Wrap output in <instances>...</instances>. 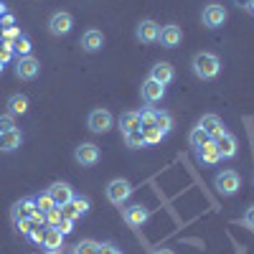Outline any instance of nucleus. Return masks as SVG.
Instances as JSON below:
<instances>
[{
  "instance_id": "nucleus-30",
  "label": "nucleus",
  "mask_w": 254,
  "mask_h": 254,
  "mask_svg": "<svg viewBox=\"0 0 254 254\" xmlns=\"http://www.w3.org/2000/svg\"><path fill=\"white\" fill-rule=\"evenodd\" d=\"M142 135H145V142H147V145H158V142H163V137H165L158 127H142Z\"/></svg>"
},
{
  "instance_id": "nucleus-32",
  "label": "nucleus",
  "mask_w": 254,
  "mask_h": 254,
  "mask_svg": "<svg viewBox=\"0 0 254 254\" xmlns=\"http://www.w3.org/2000/svg\"><path fill=\"white\" fill-rule=\"evenodd\" d=\"M46 226H54V229H59V224H61V206H56V208H51V211H46Z\"/></svg>"
},
{
  "instance_id": "nucleus-41",
  "label": "nucleus",
  "mask_w": 254,
  "mask_h": 254,
  "mask_svg": "<svg viewBox=\"0 0 254 254\" xmlns=\"http://www.w3.org/2000/svg\"><path fill=\"white\" fill-rule=\"evenodd\" d=\"M59 231H61L64 237H66V234H71V231H74V221H69V219H61V224H59Z\"/></svg>"
},
{
  "instance_id": "nucleus-27",
  "label": "nucleus",
  "mask_w": 254,
  "mask_h": 254,
  "mask_svg": "<svg viewBox=\"0 0 254 254\" xmlns=\"http://www.w3.org/2000/svg\"><path fill=\"white\" fill-rule=\"evenodd\" d=\"M125 137V142H127V147H145L147 142H145V135H142V130H132V132H127V135H122Z\"/></svg>"
},
{
  "instance_id": "nucleus-26",
  "label": "nucleus",
  "mask_w": 254,
  "mask_h": 254,
  "mask_svg": "<svg viewBox=\"0 0 254 254\" xmlns=\"http://www.w3.org/2000/svg\"><path fill=\"white\" fill-rule=\"evenodd\" d=\"M208 140H211V137H208V135H206V132L201 130L198 125H196L193 130H190V132H188V142H190V147H196V150H198V147H201L203 142H208Z\"/></svg>"
},
{
  "instance_id": "nucleus-31",
  "label": "nucleus",
  "mask_w": 254,
  "mask_h": 254,
  "mask_svg": "<svg viewBox=\"0 0 254 254\" xmlns=\"http://www.w3.org/2000/svg\"><path fill=\"white\" fill-rule=\"evenodd\" d=\"M142 127H155V110L153 107H145L140 112V130Z\"/></svg>"
},
{
  "instance_id": "nucleus-49",
  "label": "nucleus",
  "mask_w": 254,
  "mask_h": 254,
  "mask_svg": "<svg viewBox=\"0 0 254 254\" xmlns=\"http://www.w3.org/2000/svg\"><path fill=\"white\" fill-rule=\"evenodd\" d=\"M3 69H5V64H3V61H0V74H3Z\"/></svg>"
},
{
  "instance_id": "nucleus-11",
  "label": "nucleus",
  "mask_w": 254,
  "mask_h": 254,
  "mask_svg": "<svg viewBox=\"0 0 254 254\" xmlns=\"http://www.w3.org/2000/svg\"><path fill=\"white\" fill-rule=\"evenodd\" d=\"M122 216L130 226H142L147 219H150V208L142 206V203H132V206H125L122 208Z\"/></svg>"
},
{
  "instance_id": "nucleus-13",
  "label": "nucleus",
  "mask_w": 254,
  "mask_h": 254,
  "mask_svg": "<svg viewBox=\"0 0 254 254\" xmlns=\"http://www.w3.org/2000/svg\"><path fill=\"white\" fill-rule=\"evenodd\" d=\"M216 147H219L221 160H231V158H237V153H239V140H237V135L224 132V135L216 140Z\"/></svg>"
},
{
  "instance_id": "nucleus-22",
  "label": "nucleus",
  "mask_w": 254,
  "mask_h": 254,
  "mask_svg": "<svg viewBox=\"0 0 254 254\" xmlns=\"http://www.w3.org/2000/svg\"><path fill=\"white\" fill-rule=\"evenodd\" d=\"M117 125H120V132L122 135L132 132V130H140V112H122L120 120H117Z\"/></svg>"
},
{
  "instance_id": "nucleus-29",
  "label": "nucleus",
  "mask_w": 254,
  "mask_h": 254,
  "mask_svg": "<svg viewBox=\"0 0 254 254\" xmlns=\"http://www.w3.org/2000/svg\"><path fill=\"white\" fill-rule=\"evenodd\" d=\"M97 247H99V242H94V239H81L74 247V254H97Z\"/></svg>"
},
{
  "instance_id": "nucleus-4",
  "label": "nucleus",
  "mask_w": 254,
  "mask_h": 254,
  "mask_svg": "<svg viewBox=\"0 0 254 254\" xmlns=\"http://www.w3.org/2000/svg\"><path fill=\"white\" fill-rule=\"evenodd\" d=\"M87 127H89L94 135H104V132H110L112 127H115V117H112L110 110L97 107V110L89 112V117H87Z\"/></svg>"
},
{
  "instance_id": "nucleus-1",
  "label": "nucleus",
  "mask_w": 254,
  "mask_h": 254,
  "mask_svg": "<svg viewBox=\"0 0 254 254\" xmlns=\"http://www.w3.org/2000/svg\"><path fill=\"white\" fill-rule=\"evenodd\" d=\"M190 69H193V74L198 79L211 81L221 71V59L216 54H211V51H198V54H193V59H190Z\"/></svg>"
},
{
  "instance_id": "nucleus-28",
  "label": "nucleus",
  "mask_w": 254,
  "mask_h": 254,
  "mask_svg": "<svg viewBox=\"0 0 254 254\" xmlns=\"http://www.w3.org/2000/svg\"><path fill=\"white\" fill-rule=\"evenodd\" d=\"M36 208L41 211V214H46V211L56 208V203H54V198H51L49 190H46V193H41V196H36Z\"/></svg>"
},
{
  "instance_id": "nucleus-9",
  "label": "nucleus",
  "mask_w": 254,
  "mask_h": 254,
  "mask_svg": "<svg viewBox=\"0 0 254 254\" xmlns=\"http://www.w3.org/2000/svg\"><path fill=\"white\" fill-rule=\"evenodd\" d=\"M74 160L84 168H92L99 163V147L94 142H81L76 150H74Z\"/></svg>"
},
{
  "instance_id": "nucleus-12",
  "label": "nucleus",
  "mask_w": 254,
  "mask_h": 254,
  "mask_svg": "<svg viewBox=\"0 0 254 254\" xmlns=\"http://www.w3.org/2000/svg\"><path fill=\"white\" fill-rule=\"evenodd\" d=\"M181 41H183V31H181V26H176V23L160 26L158 44H163L165 49H176V46H181Z\"/></svg>"
},
{
  "instance_id": "nucleus-16",
  "label": "nucleus",
  "mask_w": 254,
  "mask_h": 254,
  "mask_svg": "<svg viewBox=\"0 0 254 254\" xmlns=\"http://www.w3.org/2000/svg\"><path fill=\"white\" fill-rule=\"evenodd\" d=\"M49 193H51V198H54L56 206H66V203H71V198H74V188H71L69 183H64V181H56V183H51Z\"/></svg>"
},
{
  "instance_id": "nucleus-44",
  "label": "nucleus",
  "mask_w": 254,
  "mask_h": 254,
  "mask_svg": "<svg viewBox=\"0 0 254 254\" xmlns=\"http://www.w3.org/2000/svg\"><path fill=\"white\" fill-rule=\"evenodd\" d=\"M244 10H247V13H252V15H254V0H249V3H247V8H244Z\"/></svg>"
},
{
  "instance_id": "nucleus-6",
  "label": "nucleus",
  "mask_w": 254,
  "mask_h": 254,
  "mask_svg": "<svg viewBox=\"0 0 254 254\" xmlns=\"http://www.w3.org/2000/svg\"><path fill=\"white\" fill-rule=\"evenodd\" d=\"M49 33L51 36H66V33H71V28H74V15L71 13H66V10H56L51 18H49Z\"/></svg>"
},
{
  "instance_id": "nucleus-3",
  "label": "nucleus",
  "mask_w": 254,
  "mask_h": 254,
  "mask_svg": "<svg viewBox=\"0 0 254 254\" xmlns=\"http://www.w3.org/2000/svg\"><path fill=\"white\" fill-rule=\"evenodd\" d=\"M214 188L219 190L221 196H237L239 188H242V176L237 171H219L214 178Z\"/></svg>"
},
{
  "instance_id": "nucleus-7",
  "label": "nucleus",
  "mask_w": 254,
  "mask_h": 254,
  "mask_svg": "<svg viewBox=\"0 0 254 254\" xmlns=\"http://www.w3.org/2000/svg\"><path fill=\"white\" fill-rule=\"evenodd\" d=\"M38 74H41V61L36 56H18V61H15V76L18 79L31 81Z\"/></svg>"
},
{
  "instance_id": "nucleus-15",
  "label": "nucleus",
  "mask_w": 254,
  "mask_h": 254,
  "mask_svg": "<svg viewBox=\"0 0 254 254\" xmlns=\"http://www.w3.org/2000/svg\"><path fill=\"white\" fill-rule=\"evenodd\" d=\"M81 51H87V54H97L102 46H104V33L97 31V28H89V31H84L81 33Z\"/></svg>"
},
{
  "instance_id": "nucleus-23",
  "label": "nucleus",
  "mask_w": 254,
  "mask_h": 254,
  "mask_svg": "<svg viewBox=\"0 0 254 254\" xmlns=\"http://www.w3.org/2000/svg\"><path fill=\"white\" fill-rule=\"evenodd\" d=\"M44 247H46V252H54V249H64V234H61L59 229L49 226V229H46V234H44Z\"/></svg>"
},
{
  "instance_id": "nucleus-48",
  "label": "nucleus",
  "mask_w": 254,
  "mask_h": 254,
  "mask_svg": "<svg viewBox=\"0 0 254 254\" xmlns=\"http://www.w3.org/2000/svg\"><path fill=\"white\" fill-rule=\"evenodd\" d=\"M46 254H64V249H54V252H46Z\"/></svg>"
},
{
  "instance_id": "nucleus-42",
  "label": "nucleus",
  "mask_w": 254,
  "mask_h": 254,
  "mask_svg": "<svg viewBox=\"0 0 254 254\" xmlns=\"http://www.w3.org/2000/svg\"><path fill=\"white\" fill-rule=\"evenodd\" d=\"M18 36H20V31H18V28H13V26H10V28H5V33H3V38H5V41H10V44H13V41H15Z\"/></svg>"
},
{
  "instance_id": "nucleus-24",
  "label": "nucleus",
  "mask_w": 254,
  "mask_h": 254,
  "mask_svg": "<svg viewBox=\"0 0 254 254\" xmlns=\"http://www.w3.org/2000/svg\"><path fill=\"white\" fill-rule=\"evenodd\" d=\"M155 127L163 132V135H168L173 130V115L168 112V110H155Z\"/></svg>"
},
{
  "instance_id": "nucleus-20",
  "label": "nucleus",
  "mask_w": 254,
  "mask_h": 254,
  "mask_svg": "<svg viewBox=\"0 0 254 254\" xmlns=\"http://www.w3.org/2000/svg\"><path fill=\"white\" fill-rule=\"evenodd\" d=\"M20 142H23V132L18 130H10V132H3L0 135V153H13L20 147Z\"/></svg>"
},
{
  "instance_id": "nucleus-35",
  "label": "nucleus",
  "mask_w": 254,
  "mask_h": 254,
  "mask_svg": "<svg viewBox=\"0 0 254 254\" xmlns=\"http://www.w3.org/2000/svg\"><path fill=\"white\" fill-rule=\"evenodd\" d=\"M10 56H13V44H10V41H3V44H0V61L8 64Z\"/></svg>"
},
{
  "instance_id": "nucleus-46",
  "label": "nucleus",
  "mask_w": 254,
  "mask_h": 254,
  "mask_svg": "<svg viewBox=\"0 0 254 254\" xmlns=\"http://www.w3.org/2000/svg\"><path fill=\"white\" fill-rule=\"evenodd\" d=\"M234 3H237L239 8H247V3H249V0H234Z\"/></svg>"
},
{
  "instance_id": "nucleus-5",
  "label": "nucleus",
  "mask_w": 254,
  "mask_h": 254,
  "mask_svg": "<svg viewBox=\"0 0 254 254\" xmlns=\"http://www.w3.org/2000/svg\"><path fill=\"white\" fill-rule=\"evenodd\" d=\"M226 18H229V13H226V8L221 5V3H208L206 8H203V13H201V20H203V26L206 28H221L224 23H226Z\"/></svg>"
},
{
  "instance_id": "nucleus-40",
  "label": "nucleus",
  "mask_w": 254,
  "mask_h": 254,
  "mask_svg": "<svg viewBox=\"0 0 254 254\" xmlns=\"http://www.w3.org/2000/svg\"><path fill=\"white\" fill-rule=\"evenodd\" d=\"M97 254H122V249H117V247L110 244V242H104V244L97 247Z\"/></svg>"
},
{
  "instance_id": "nucleus-17",
  "label": "nucleus",
  "mask_w": 254,
  "mask_h": 254,
  "mask_svg": "<svg viewBox=\"0 0 254 254\" xmlns=\"http://www.w3.org/2000/svg\"><path fill=\"white\" fill-rule=\"evenodd\" d=\"M150 79L160 81L163 87H168L173 79H176V69H173V64H168V61H158L155 66L150 69Z\"/></svg>"
},
{
  "instance_id": "nucleus-10",
  "label": "nucleus",
  "mask_w": 254,
  "mask_h": 254,
  "mask_svg": "<svg viewBox=\"0 0 254 254\" xmlns=\"http://www.w3.org/2000/svg\"><path fill=\"white\" fill-rule=\"evenodd\" d=\"M198 127H201V130H203L211 140H219L224 132H229L226 127H224V122H221V117H219V115H211V112L198 120Z\"/></svg>"
},
{
  "instance_id": "nucleus-25",
  "label": "nucleus",
  "mask_w": 254,
  "mask_h": 254,
  "mask_svg": "<svg viewBox=\"0 0 254 254\" xmlns=\"http://www.w3.org/2000/svg\"><path fill=\"white\" fill-rule=\"evenodd\" d=\"M13 51H15L18 56H33V54H31V51H33L31 38H28V36H18V38L13 41Z\"/></svg>"
},
{
  "instance_id": "nucleus-43",
  "label": "nucleus",
  "mask_w": 254,
  "mask_h": 254,
  "mask_svg": "<svg viewBox=\"0 0 254 254\" xmlns=\"http://www.w3.org/2000/svg\"><path fill=\"white\" fill-rule=\"evenodd\" d=\"M3 26H5V28H10V26H13V15H8V13L3 15Z\"/></svg>"
},
{
  "instance_id": "nucleus-21",
  "label": "nucleus",
  "mask_w": 254,
  "mask_h": 254,
  "mask_svg": "<svg viewBox=\"0 0 254 254\" xmlns=\"http://www.w3.org/2000/svg\"><path fill=\"white\" fill-rule=\"evenodd\" d=\"M28 97L26 94H13L10 99H8V115L10 117H20V115H26L28 112Z\"/></svg>"
},
{
  "instance_id": "nucleus-38",
  "label": "nucleus",
  "mask_w": 254,
  "mask_h": 254,
  "mask_svg": "<svg viewBox=\"0 0 254 254\" xmlns=\"http://www.w3.org/2000/svg\"><path fill=\"white\" fill-rule=\"evenodd\" d=\"M61 216H64V219H69V221H76V219H79V214H76V208H74L71 203H66V206H61Z\"/></svg>"
},
{
  "instance_id": "nucleus-18",
  "label": "nucleus",
  "mask_w": 254,
  "mask_h": 254,
  "mask_svg": "<svg viewBox=\"0 0 254 254\" xmlns=\"http://www.w3.org/2000/svg\"><path fill=\"white\" fill-rule=\"evenodd\" d=\"M196 158L203 163V165H216L219 160H221V155H219V147H216V140H208V142H203L198 150H196Z\"/></svg>"
},
{
  "instance_id": "nucleus-19",
  "label": "nucleus",
  "mask_w": 254,
  "mask_h": 254,
  "mask_svg": "<svg viewBox=\"0 0 254 254\" xmlns=\"http://www.w3.org/2000/svg\"><path fill=\"white\" fill-rule=\"evenodd\" d=\"M36 211H38L36 208V198H20L18 203H13L10 216H13V221H20V219H31Z\"/></svg>"
},
{
  "instance_id": "nucleus-45",
  "label": "nucleus",
  "mask_w": 254,
  "mask_h": 254,
  "mask_svg": "<svg viewBox=\"0 0 254 254\" xmlns=\"http://www.w3.org/2000/svg\"><path fill=\"white\" fill-rule=\"evenodd\" d=\"M153 254H176V252H173V249H155Z\"/></svg>"
},
{
  "instance_id": "nucleus-8",
  "label": "nucleus",
  "mask_w": 254,
  "mask_h": 254,
  "mask_svg": "<svg viewBox=\"0 0 254 254\" xmlns=\"http://www.w3.org/2000/svg\"><path fill=\"white\" fill-rule=\"evenodd\" d=\"M158 36H160V23H155L153 18L140 20L135 28V38L140 44H158Z\"/></svg>"
},
{
  "instance_id": "nucleus-47",
  "label": "nucleus",
  "mask_w": 254,
  "mask_h": 254,
  "mask_svg": "<svg viewBox=\"0 0 254 254\" xmlns=\"http://www.w3.org/2000/svg\"><path fill=\"white\" fill-rule=\"evenodd\" d=\"M0 15H5V5H3V0H0Z\"/></svg>"
},
{
  "instance_id": "nucleus-39",
  "label": "nucleus",
  "mask_w": 254,
  "mask_h": 254,
  "mask_svg": "<svg viewBox=\"0 0 254 254\" xmlns=\"http://www.w3.org/2000/svg\"><path fill=\"white\" fill-rule=\"evenodd\" d=\"M15 229H18L23 237H28L31 229H33V224H31V219H20V221H15Z\"/></svg>"
},
{
  "instance_id": "nucleus-36",
  "label": "nucleus",
  "mask_w": 254,
  "mask_h": 254,
  "mask_svg": "<svg viewBox=\"0 0 254 254\" xmlns=\"http://www.w3.org/2000/svg\"><path fill=\"white\" fill-rule=\"evenodd\" d=\"M44 234H46V229L33 226V229H31V234H28V239H31L33 244H44Z\"/></svg>"
},
{
  "instance_id": "nucleus-34",
  "label": "nucleus",
  "mask_w": 254,
  "mask_h": 254,
  "mask_svg": "<svg viewBox=\"0 0 254 254\" xmlns=\"http://www.w3.org/2000/svg\"><path fill=\"white\" fill-rule=\"evenodd\" d=\"M10 130H15V117L3 115V117H0V135H3V132H10Z\"/></svg>"
},
{
  "instance_id": "nucleus-14",
  "label": "nucleus",
  "mask_w": 254,
  "mask_h": 254,
  "mask_svg": "<svg viewBox=\"0 0 254 254\" xmlns=\"http://www.w3.org/2000/svg\"><path fill=\"white\" fill-rule=\"evenodd\" d=\"M140 92H142V99H145L147 104H158V102L165 97V87H163L160 81L150 79V76L142 81V89H140Z\"/></svg>"
},
{
  "instance_id": "nucleus-33",
  "label": "nucleus",
  "mask_w": 254,
  "mask_h": 254,
  "mask_svg": "<svg viewBox=\"0 0 254 254\" xmlns=\"http://www.w3.org/2000/svg\"><path fill=\"white\" fill-rule=\"evenodd\" d=\"M71 206L76 208V214H79V216H84V214L89 211L92 203H89V198H84V196H74V198H71Z\"/></svg>"
},
{
  "instance_id": "nucleus-2",
  "label": "nucleus",
  "mask_w": 254,
  "mask_h": 254,
  "mask_svg": "<svg viewBox=\"0 0 254 254\" xmlns=\"http://www.w3.org/2000/svg\"><path fill=\"white\" fill-rule=\"evenodd\" d=\"M104 196H107V201L115 203V206H125L127 198L132 196V183L125 181V178H112L107 183V188H104Z\"/></svg>"
},
{
  "instance_id": "nucleus-37",
  "label": "nucleus",
  "mask_w": 254,
  "mask_h": 254,
  "mask_svg": "<svg viewBox=\"0 0 254 254\" xmlns=\"http://www.w3.org/2000/svg\"><path fill=\"white\" fill-rule=\"evenodd\" d=\"M242 224H244L249 231H254V203L244 211V219H242Z\"/></svg>"
}]
</instances>
